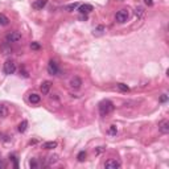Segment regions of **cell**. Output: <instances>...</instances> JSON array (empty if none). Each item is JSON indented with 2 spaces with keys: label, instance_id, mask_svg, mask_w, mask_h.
I'll return each mask as SVG.
<instances>
[{
  "label": "cell",
  "instance_id": "cell-1",
  "mask_svg": "<svg viewBox=\"0 0 169 169\" xmlns=\"http://www.w3.org/2000/svg\"><path fill=\"white\" fill-rule=\"evenodd\" d=\"M114 104H112V102H110V100H102V102L99 103V112L102 116H106L108 114H111L112 111H114Z\"/></svg>",
  "mask_w": 169,
  "mask_h": 169
},
{
  "label": "cell",
  "instance_id": "cell-2",
  "mask_svg": "<svg viewBox=\"0 0 169 169\" xmlns=\"http://www.w3.org/2000/svg\"><path fill=\"white\" fill-rule=\"evenodd\" d=\"M15 70H16V63L12 61V59H8V61L4 62V66H3V71H4V74H7V75H11V74H13L15 73Z\"/></svg>",
  "mask_w": 169,
  "mask_h": 169
},
{
  "label": "cell",
  "instance_id": "cell-3",
  "mask_svg": "<svg viewBox=\"0 0 169 169\" xmlns=\"http://www.w3.org/2000/svg\"><path fill=\"white\" fill-rule=\"evenodd\" d=\"M20 40H21V34L19 33V32H11V33H8L5 36V41L8 44H12V42H19Z\"/></svg>",
  "mask_w": 169,
  "mask_h": 169
},
{
  "label": "cell",
  "instance_id": "cell-4",
  "mask_svg": "<svg viewBox=\"0 0 169 169\" xmlns=\"http://www.w3.org/2000/svg\"><path fill=\"white\" fill-rule=\"evenodd\" d=\"M128 11L127 9H120L119 12H116V15H115V19H116V21L118 23H126L127 20H128Z\"/></svg>",
  "mask_w": 169,
  "mask_h": 169
},
{
  "label": "cell",
  "instance_id": "cell-5",
  "mask_svg": "<svg viewBox=\"0 0 169 169\" xmlns=\"http://www.w3.org/2000/svg\"><path fill=\"white\" fill-rule=\"evenodd\" d=\"M48 73L50 75H57L59 73L58 65L54 61H49V63H48Z\"/></svg>",
  "mask_w": 169,
  "mask_h": 169
},
{
  "label": "cell",
  "instance_id": "cell-6",
  "mask_svg": "<svg viewBox=\"0 0 169 169\" xmlns=\"http://www.w3.org/2000/svg\"><path fill=\"white\" fill-rule=\"evenodd\" d=\"M159 131L161 132V134H164V135L169 134V122L167 119H164V120H161V122L159 123Z\"/></svg>",
  "mask_w": 169,
  "mask_h": 169
},
{
  "label": "cell",
  "instance_id": "cell-7",
  "mask_svg": "<svg viewBox=\"0 0 169 169\" xmlns=\"http://www.w3.org/2000/svg\"><path fill=\"white\" fill-rule=\"evenodd\" d=\"M104 167L108 168V169H118V168H120V163L118 161V160L111 159V160H108V161H106Z\"/></svg>",
  "mask_w": 169,
  "mask_h": 169
},
{
  "label": "cell",
  "instance_id": "cell-8",
  "mask_svg": "<svg viewBox=\"0 0 169 169\" xmlns=\"http://www.w3.org/2000/svg\"><path fill=\"white\" fill-rule=\"evenodd\" d=\"M50 87H52V82L50 81H45V82H42L41 86H40V90H41V92L44 95H46V94H49Z\"/></svg>",
  "mask_w": 169,
  "mask_h": 169
},
{
  "label": "cell",
  "instance_id": "cell-9",
  "mask_svg": "<svg viewBox=\"0 0 169 169\" xmlns=\"http://www.w3.org/2000/svg\"><path fill=\"white\" fill-rule=\"evenodd\" d=\"M78 11H79V13H82V15H87L92 11V5H90V4H82V5L78 7Z\"/></svg>",
  "mask_w": 169,
  "mask_h": 169
},
{
  "label": "cell",
  "instance_id": "cell-10",
  "mask_svg": "<svg viewBox=\"0 0 169 169\" xmlns=\"http://www.w3.org/2000/svg\"><path fill=\"white\" fill-rule=\"evenodd\" d=\"M81 84H82V79L81 78L73 77V78L70 79V86L73 87V88H79V87H81Z\"/></svg>",
  "mask_w": 169,
  "mask_h": 169
},
{
  "label": "cell",
  "instance_id": "cell-11",
  "mask_svg": "<svg viewBox=\"0 0 169 169\" xmlns=\"http://www.w3.org/2000/svg\"><path fill=\"white\" fill-rule=\"evenodd\" d=\"M46 3H48V0H36V2L32 4V7H33L34 9H42V8L46 5Z\"/></svg>",
  "mask_w": 169,
  "mask_h": 169
},
{
  "label": "cell",
  "instance_id": "cell-12",
  "mask_svg": "<svg viewBox=\"0 0 169 169\" xmlns=\"http://www.w3.org/2000/svg\"><path fill=\"white\" fill-rule=\"evenodd\" d=\"M56 147H57V142H46L42 144V148L45 149H54Z\"/></svg>",
  "mask_w": 169,
  "mask_h": 169
},
{
  "label": "cell",
  "instance_id": "cell-13",
  "mask_svg": "<svg viewBox=\"0 0 169 169\" xmlns=\"http://www.w3.org/2000/svg\"><path fill=\"white\" fill-rule=\"evenodd\" d=\"M40 100H41V98H40L38 94H31V95H29V102H31V103L37 104V103H40Z\"/></svg>",
  "mask_w": 169,
  "mask_h": 169
},
{
  "label": "cell",
  "instance_id": "cell-14",
  "mask_svg": "<svg viewBox=\"0 0 169 169\" xmlns=\"http://www.w3.org/2000/svg\"><path fill=\"white\" fill-rule=\"evenodd\" d=\"M27 128H28V122H27V120H23V122L19 124L17 130H19V132H21V134H23V132L27 131Z\"/></svg>",
  "mask_w": 169,
  "mask_h": 169
},
{
  "label": "cell",
  "instance_id": "cell-15",
  "mask_svg": "<svg viewBox=\"0 0 169 169\" xmlns=\"http://www.w3.org/2000/svg\"><path fill=\"white\" fill-rule=\"evenodd\" d=\"M8 23H9V19H8L5 15L0 13V25L5 27V25H8Z\"/></svg>",
  "mask_w": 169,
  "mask_h": 169
},
{
  "label": "cell",
  "instance_id": "cell-16",
  "mask_svg": "<svg viewBox=\"0 0 169 169\" xmlns=\"http://www.w3.org/2000/svg\"><path fill=\"white\" fill-rule=\"evenodd\" d=\"M8 115V108L4 104H0V118H5Z\"/></svg>",
  "mask_w": 169,
  "mask_h": 169
},
{
  "label": "cell",
  "instance_id": "cell-17",
  "mask_svg": "<svg viewBox=\"0 0 169 169\" xmlns=\"http://www.w3.org/2000/svg\"><path fill=\"white\" fill-rule=\"evenodd\" d=\"M116 86H118L119 90L123 91V92H128V91H130V87H128L127 84H124V83H118Z\"/></svg>",
  "mask_w": 169,
  "mask_h": 169
},
{
  "label": "cell",
  "instance_id": "cell-18",
  "mask_svg": "<svg viewBox=\"0 0 169 169\" xmlns=\"http://www.w3.org/2000/svg\"><path fill=\"white\" fill-rule=\"evenodd\" d=\"M58 161V156L57 155H52L49 156V159H48V165H50V164H54Z\"/></svg>",
  "mask_w": 169,
  "mask_h": 169
},
{
  "label": "cell",
  "instance_id": "cell-19",
  "mask_svg": "<svg viewBox=\"0 0 169 169\" xmlns=\"http://www.w3.org/2000/svg\"><path fill=\"white\" fill-rule=\"evenodd\" d=\"M78 7H79V4H78V3H74V4H69V5H66V7H65V9H66V11H69V12H71V11L77 9Z\"/></svg>",
  "mask_w": 169,
  "mask_h": 169
},
{
  "label": "cell",
  "instance_id": "cell-20",
  "mask_svg": "<svg viewBox=\"0 0 169 169\" xmlns=\"http://www.w3.org/2000/svg\"><path fill=\"white\" fill-rule=\"evenodd\" d=\"M135 15L138 16V17H143V15H144V9H143L142 7L136 8V11H135Z\"/></svg>",
  "mask_w": 169,
  "mask_h": 169
},
{
  "label": "cell",
  "instance_id": "cell-21",
  "mask_svg": "<svg viewBox=\"0 0 169 169\" xmlns=\"http://www.w3.org/2000/svg\"><path fill=\"white\" fill-rule=\"evenodd\" d=\"M77 159H78V161H83V160L86 159V152H84V151H81V152L78 153Z\"/></svg>",
  "mask_w": 169,
  "mask_h": 169
},
{
  "label": "cell",
  "instance_id": "cell-22",
  "mask_svg": "<svg viewBox=\"0 0 169 169\" xmlns=\"http://www.w3.org/2000/svg\"><path fill=\"white\" fill-rule=\"evenodd\" d=\"M116 132H118V128H116V126H111L110 130H108V134H110V135H116Z\"/></svg>",
  "mask_w": 169,
  "mask_h": 169
},
{
  "label": "cell",
  "instance_id": "cell-23",
  "mask_svg": "<svg viewBox=\"0 0 169 169\" xmlns=\"http://www.w3.org/2000/svg\"><path fill=\"white\" fill-rule=\"evenodd\" d=\"M40 44L38 42H32L31 44V49H33V50H40Z\"/></svg>",
  "mask_w": 169,
  "mask_h": 169
},
{
  "label": "cell",
  "instance_id": "cell-24",
  "mask_svg": "<svg viewBox=\"0 0 169 169\" xmlns=\"http://www.w3.org/2000/svg\"><path fill=\"white\" fill-rule=\"evenodd\" d=\"M31 168H37V163H36V160H32V161H31Z\"/></svg>",
  "mask_w": 169,
  "mask_h": 169
},
{
  "label": "cell",
  "instance_id": "cell-25",
  "mask_svg": "<svg viewBox=\"0 0 169 169\" xmlns=\"http://www.w3.org/2000/svg\"><path fill=\"white\" fill-rule=\"evenodd\" d=\"M9 159L13 160V163H15V168H17V160H16V156H11Z\"/></svg>",
  "mask_w": 169,
  "mask_h": 169
},
{
  "label": "cell",
  "instance_id": "cell-26",
  "mask_svg": "<svg viewBox=\"0 0 169 169\" xmlns=\"http://www.w3.org/2000/svg\"><path fill=\"white\" fill-rule=\"evenodd\" d=\"M167 99H168V96L167 95H163L161 98H160V102H167Z\"/></svg>",
  "mask_w": 169,
  "mask_h": 169
},
{
  "label": "cell",
  "instance_id": "cell-27",
  "mask_svg": "<svg viewBox=\"0 0 169 169\" xmlns=\"http://www.w3.org/2000/svg\"><path fill=\"white\" fill-rule=\"evenodd\" d=\"M4 168H5V164H4V161L0 160V169H4Z\"/></svg>",
  "mask_w": 169,
  "mask_h": 169
},
{
  "label": "cell",
  "instance_id": "cell-28",
  "mask_svg": "<svg viewBox=\"0 0 169 169\" xmlns=\"http://www.w3.org/2000/svg\"><path fill=\"white\" fill-rule=\"evenodd\" d=\"M146 4H148V5H152V0H146Z\"/></svg>",
  "mask_w": 169,
  "mask_h": 169
},
{
  "label": "cell",
  "instance_id": "cell-29",
  "mask_svg": "<svg viewBox=\"0 0 169 169\" xmlns=\"http://www.w3.org/2000/svg\"><path fill=\"white\" fill-rule=\"evenodd\" d=\"M120 2H123V0H120Z\"/></svg>",
  "mask_w": 169,
  "mask_h": 169
}]
</instances>
